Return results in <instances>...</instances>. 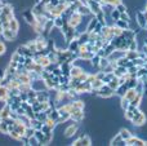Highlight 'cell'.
<instances>
[{"label":"cell","instance_id":"1","mask_svg":"<svg viewBox=\"0 0 147 146\" xmlns=\"http://www.w3.org/2000/svg\"><path fill=\"white\" fill-rule=\"evenodd\" d=\"M130 123H132V126L134 127V128H141V127L146 126V123H147V115H146V113L140 109V111H138V113H136L134 116L132 118Z\"/></svg>","mask_w":147,"mask_h":146},{"label":"cell","instance_id":"2","mask_svg":"<svg viewBox=\"0 0 147 146\" xmlns=\"http://www.w3.org/2000/svg\"><path fill=\"white\" fill-rule=\"evenodd\" d=\"M115 95V91L111 89L110 88L109 84H102V87L99 88V89H97V96H98L99 98H103V100H109V98H111L112 96Z\"/></svg>","mask_w":147,"mask_h":146},{"label":"cell","instance_id":"3","mask_svg":"<svg viewBox=\"0 0 147 146\" xmlns=\"http://www.w3.org/2000/svg\"><path fill=\"white\" fill-rule=\"evenodd\" d=\"M79 127H80V123H76V122H74V123L69 124L67 127H65V131H63L65 139H71V137L75 136L79 132Z\"/></svg>","mask_w":147,"mask_h":146},{"label":"cell","instance_id":"4","mask_svg":"<svg viewBox=\"0 0 147 146\" xmlns=\"http://www.w3.org/2000/svg\"><path fill=\"white\" fill-rule=\"evenodd\" d=\"M85 119V113L84 109H75L71 114H70V120L76 122V123H81Z\"/></svg>","mask_w":147,"mask_h":146},{"label":"cell","instance_id":"5","mask_svg":"<svg viewBox=\"0 0 147 146\" xmlns=\"http://www.w3.org/2000/svg\"><path fill=\"white\" fill-rule=\"evenodd\" d=\"M0 38L4 41H14V40H17V38H18V32H14V31L10 30V28H5V30L0 34Z\"/></svg>","mask_w":147,"mask_h":146},{"label":"cell","instance_id":"6","mask_svg":"<svg viewBox=\"0 0 147 146\" xmlns=\"http://www.w3.org/2000/svg\"><path fill=\"white\" fill-rule=\"evenodd\" d=\"M81 18H83V16L80 14V13L76 10V12H72L71 16L69 17V20H67V22H69L70 26H72V27L76 28V26L79 25V23L81 22Z\"/></svg>","mask_w":147,"mask_h":146},{"label":"cell","instance_id":"7","mask_svg":"<svg viewBox=\"0 0 147 146\" xmlns=\"http://www.w3.org/2000/svg\"><path fill=\"white\" fill-rule=\"evenodd\" d=\"M31 88H32V89H35L36 92H39V91L47 89V85H45V82H44L41 78H39V79L31 80Z\"/></svg>","mask_w":147,"mask_h":146},{"label":"cell","instance_id":"8","mask_svg":"<svg viewBox=\"0 0 147 146\" xmlns=\"http://www.w3.org/2000/svg\"><path fill=\"white\" fill-rule=\"evenodd\" d=\"M125 52H127V51H121V49H115V51L112 52L111 54H109V57H107V58L110 59V62L117 61L119 58H121V57L125 56Z\"/></svg>","mask_w":147,"mask_h":146},{"label":"cell","instance_id":"9","mask_svg":"<svg viewBox=\"0 0 147 146\" xmlns=\"http://www.w3.org/2000/svg\"><path fill=\"white\" fill-rule=\"evenodd\" d=\"M88 7H89V9H90V12L93 13L94 16L97 14V13H99L101 12V3H98V1H94V0H88Z\"/></svg>","mask_w":147,"mask_h":146},{"label":"cell","instance_id":"10","mask_svg":"<svg viewBox=\"0 0 147 146\" xmlns=\"http://www.w3.org/2000/svg\"><path fill=\"white\" fill-rule=\"evenodd\" d=\"M110 145H112V146H127L125 140L121 139V136L119 135V132H117V133L115 135L111 140H110Z\"/></svg>","mask_w":147,"mask_h":146},{"label":"cell","instance_id":"11","mask_svg":"<svg viewBox=\"0 0 147 146\" xmlns=\"http://www.w3.org/2000/svg\"><path fill=\"white\" fill-rule=\"evenodd\" d=\"M36 100L39 102H45V101H49V91L44 89V91H39L38 96H36Z\"/></svg>","mask_w":147,"mask_h":146},{"label":"cell","instance_id":"12","mask_svg":"<svg viewBox=\"0 0 147 146\" xmlns=\"http://www.w3.org/2000/svg\"><path fill=\"white\" fill-rule=\"evenodd\" d=\"M10 106H9V103H4V105L0 107V120L1 119H4V118H7V116H9L10 115Z\"/></svg>","mask_w":147,"mask_h":146},{"label":"cell","instance_id":"13","mask_svg":"<svg viewBox=\"0 0 147 146\" xmlns=\"http://www.w3.org/2000/svg\"><path fill=\"white\" fill-rule=\"evenodd\" d=\"M9 28H10V30H13L14 32H20V30H21V22L16 17L12 18V20L9 21Z\"/></svg>","mask_w":147,"mask_h":146},{"label":"cell","instance_id":"14","mask_svg":"<svg viewBox=\"0 0 147 146\" xmlns=\"http://www.w3.org/2000/svg\"><path fill=\"white\" fill-rule=\"evenodd\" d=\"M8 97H9V88L0 85V102H5Z\"/></svg>","mask_w":147,"mask_h":146},{"label":"cell","instance_id":"15","mask_svg":"<svg viewBox=\"0 0 147 146\" xmlns=\"http://www.w3.org/2000/svg\"><path fill=\"white\" fill-rule=\"evenodd\" d=\"M142 102H143V95L142 93H137V96L130 101V105L136 106V107H140V106L142 105Z\"/></svg>","mask_w":147,"mask_h":146},{"label":"cell","instance_id":"16","mask_svg":"<svg viewBox=\"0 0 147 146\" xmlns=\"http://www.w3.org/2000/svg\"><path fill=\"white\" fill-rule=\"evenodd\" d=\"M80 146H89V145H93L92 142V139L89 135H80Z\"/></svg>","mask_w":147,"mask_h":146},{"label":"cell","instance_id":"17","mask_svg":"<svg viewBox=\"0 0 147 146\" xmlns=\"http://www.w3.org/2000/svg\"><path fill=\"white\" fill-rule=\"evenodd\" d=\"M119 135L120 136H121V139L123 140H125V141H127L128 139H129L130 136H132V131H130L129 128H127V127H124V128H120L119 129Z\"/></svg>","mask_w":147,"mask_h":146},{"label":"cell","instance_id":"18","mask_svg":"<svg viewBox=\"0 0 147 146\" xmlns=\"http://www.w3.org/2000/svg\"><path fill=\"white\" fill-rule=\"evenodd\" d=\"M128 91V85L127 83H123V84H120L119 87H117V89L115 91V95L117 96V97H123V96L125 95V92Z\"/></svg>","mask_w":147,"mask_h":146},{"label":"cell","instance_id":"19","mask_svg":"<svg viewBox=\"0 0 147 146\" xmlns=\"http://www.w3.org/2000/svg\"><path fill=\"white\" fill-rule=\"evenodd\" d=\"M127 72H128V70H127V67L125 66H116L115 67V70H114V75L115 76H117V78L124 76Z\"/></svg>","mask_w":147,"mask_h":146},{"label":"cell","instance_id":"20","mask_svg":"<svg viewBox=\"0 0 147 146\" xmlns=\"http://www.w3.org/2000/svg\"><path fill=\"white\" fill-rule=\"evenodd\" d=\"M79 47H80V44H79L78 39H72L69 43V45H67V49L71 52H79Z\"/></svg>","mask_w":147,"mask_h":146},{"label":"cell","instance_id":"21","mask_svg":"<svg viewBox=\"0 0 147 146\" xmlns=\"http://www.w3.org/2000/svg\"><path fill=\"white\" fill-rule=\"evenodd\" d=\"M97 23H98V20H97L96 16H93V17L89 20V22H88V26H86V31H88V32H92V31L94 30V27L97 26Z\"/></svg>","mask_w":147,"mask_h":146},{"label":"cell","instance_id":"22","mask_svg":"<svg viewBox=\"0 0 147 146\" xmlns=\"http://www.w3.org/2000/svg\"><path fill=\"white\" fill-rule=\"evenodd\" d=\"M78 12L80 13L81 16H88V14H93V13L90 12V9H89V7L86 4H80L78 8Z\"/></svg>","mask_w":147,"mask_h":146},{"label":"cell","instance_id":"23","mask_svg":"<svg viewBox=\"0 0 147 146\" xmlns=\"http://www.w3.org/2000/svg\"><path fill=\"white\" fill-rule=\"evenodd\" d=\"M94 54H96V53H93V52H90V51L79 52V57H80V58H83V59H85V61H90V59L94 57Z\"/></svg>","mask_w":147,"mask_h":146},{"label":"cell","instance_id":"24","mask_svg":"<svg viewBox=\"0 0 147 146\" xmlns=\"http://www.w3.org/2000/svg\"><path fill=\"white\" fill-rule=\"evenodd\" d=\"M78 40H79V44H86L89 41V32L88 31H84V32H80V35H79V38H78Z\"/></svg>","mask_w":147,"mask_h":146},{"label":"cell","instance_id":"25","mask_svg":"<svg viewBox=\"0 0 147 146\" xmlns=\"http://www.w3.org/2000/svg\"><path fill=\"white\" fill-rule=\"evenodd\" d=\"M136 96H137V91H136V88H128V91L125 92V95L123 96V97H125V98H128L129 101H132Z\"/></svg>","mask_w":147,"mask_h":146},{"label":"cell","instance_id":"26","mask_svg":"<svg viewBox=\"0 0 147 146\" xmlns=\"http://www.w3.org/2000/svg\"><path fill=\"white\" fill-rule=\"evenodd\" d=\"M107 84L110 85V88H111V89L116 91V89H117V87L120 85V83H119V78H117V76H114L109 83H107Z\"/></svg>","mask_w":147,"mask_h":146},{"label":"cell","instance_id":"27","mask_svg":"<svg viewBox=\"0 0 147 146\" xmlns=\"http://www.w3.org/2000/svg\"><path fill=\"white\" fill-rule=\"evenodd\" d=\"M115 26H117V27L121 28V30H127V28H129V22L123 21V20H117L116 22H115Z\"/></svg>","mask_w":147,"mask_h":146},{"label":"cell","instance_id":"28","mask_svg":"<svg viewBox=\"0 0 147 146\" xmlns=\"http://www.w3.org/2000/svg\"><path fill=\"white\" fill-rule=\"evenodd\" d=\"M129 105H130V101L128 100V98H125V97H120V107L123 109V111H125L128 107H129Z\"/></svg>","mask_w":147,"mask_h":146},{"label":"cell","instance_id":"29","mask_svg":"<svg viewBox=\"0 0 147 146\" xmlns=\"http://www.w3.org/2000/svg\"><path fill=\"white\" fill-rule=\"evenodd\" d=\"M125 57H127L129 61H132V59L138 57V51H129V49H128V51L125 52Z\"/></svg>","mask_w":147,"mask_h":146},{"label":"cell","instance_id":"30","mask_svg":"<svg viewBox=\"0 0 147 146\" xmlns=\"http://www.w3.org/2000/svg\"><path fill=\"white\" fill-rule=\"evenodd\" d=\"M36 119H39L40 122H43V123H45L47 119H48V114H47V111H39V113H36Z\"/></svg>","mask_w":147,"mask_h":146},{"label":"cell","instance_id":"31","mask_svg":"<svg viewBox=\"0 0 147 146\" xmlns=\"http://www.w3.org/2000/svg\"><path fill=\"white\" fill-rule=\"evenodd\" d=\"M0 133L1 135H9V126L7 123H4L3 120H0Z\"/></svg>","mask_w":147,"mask_h":146},{"label":"cell","instance_id":"32","mask_svg":"<svg viewBox=\"0 0 147 146\" xmlns=\"http://www.w3.org/2000/svg\"><path fill=\"white\" fill-rule=\"evenodd\" d=\"M53 22H54V26H56V27H58V28H61L62 26L65 25V22H66V21L63 20V18L61 17V16H58V17H54V20H53Z\"/></svg>","mask_w":147,"mask_h":146},{"label":"cell","instance_id":"33","mask_svg":"<svg viewBox=\"0 0 147 146\" xmlns=\"http://www.w3.org/2000/svg\"><path fill=\"white\" fill-rule=\"evenodd\" d=\"M43 122H40L39 119H36V118H34V119H31V127H34L35 129H41V127H43Z\"/></svg>","mask_w":147,"mask_h":146},{"label":"cell","instance_id":"34","mask_svg":"<svg viewBox=\"0 0 147 146\" xmlns=\"http://www.w3.org/2000/svg\"><path fill=\"white\" fill-rule=\"evenodd\" d=\"M35 137L39 140V142H40V145H41L44 141V137H45V133H44L41 129H35Z\"/></svg>","mask_w":147,"mask_h":146},{"label":"cell","instance_id":"35","mask_svg":"<svg viewBox=\"0 0 147 146\" xmlns=\"http://www.w3.org/2000/svg\"><path fill=\"white\" fill-rule=\"evenodd\" d=\"M90 84H92V89H99V88L102 87V84H103V82L96 78V79H94L93 82L90 83Z\"/></svg>","mask_w":147,"mask_h":146},{"label":"cell","instance_id":"36","mask_svg":"<svg viewBox=\"0 0 147 146\" xmlns=\"http://www.w3.org/2000/svg\"><path fill=\"white\" fill-rule=\"evenodd\" d=\"M107 65H110V59L107 58V57H101V61H99V70H103Z\"/></svg>","mask_w":147,"mask_h":146},{"label":"cell","instance_id":"37","mask_svg":"<svg viewBox=\"0 0 147 146\" xmlns=\"http://www.w3.org/2000/svg\"><path fill=\"white\" fill-rule=\"evenodd\" d=\"M35 135V128L34 127H31V126H28V127H26V129H25V137H31V136H34Z\"/></svg>","mask_w":147,"mask_h":146},{"label":"cell","instance_id":"38","mask_svg":"<svg viewBox=\"0 0 147 146\" xmlns=\"http://www.w3.org/2000/svg\"><path fill=\"white\" fill-rule=\"evenodd\" d=\"M103 49H105V57H109V54H111L112 52H114V51H115V49H116V48H115V47L112 45L111 43H110L109 45H107V47H105Z\"/></svg>","mask_w":147,"mask_h":146},{"label":"cell","instance_id":"39","mask_svg":"<svg viewBox=\"0 0 147 146\" xmlns=\"http://www.w3.org/2000/svg\"><path fill=\"white\" fill-rule=\"evenodd\" d=\"M110 17H111L115 22H116L117 20H120V12L116 9V8H114V9H112V12L110 13Z\"/></svg>","mask_w":147,"mask_h":146},{"label":"cell","instance_id":"40","mask_svg":"<svg viewBox=\"0 0 147 146\" xmlns=\"http://www.w3.org/2000/svg\"><path fill=\"white\" fill-rule=\"evenodd\" d=\"M115 8H116V9L119 10L120 13H125V12H127V10H128L127 4H125V3H123V1H121V3H119V4H117Z\"/></svg>","mask_w":147,"mask_h":146},{"label":"cell","instance_id":"41","mask_svg":"<svg viewBox=\"0 0 147 146\" xmlns=\"http://www.w3.org/2000/svg\"><path fill=\"white\" fill-rule=\"evenodd\" d=\"M38 145H40V142H39V140L35 137V135L28 137V146H38Z\"/></svg>","mask_w":147,"mask_h":146},{"label":"cell","instance_id":"42","mask_svg":"<svg viewBox=\"0 0 147 146\" xmlns=\"http://www.w3.org/2000/svg\"><path fill=\"white\" fill-rule=\"evenodd\" d=\"M7 53V44L4 40H0V57Z\"/></svg>","mask_w":147,"mask_h":146},{"label":"cell","instance_id":"43","mask_svg":"<svg viewBox=\"0 0 147 146\" xmlns=\"http://www.w3.org/2000/svg\"><path fill=\"white\" fill-rule=\"evenodd\" d=\"M114 76H115L114 72H107V74H105V76H103V79H102V82H103L105 84H107V83H109Z\"/></svg>","mask_w":147,"mask_h":146},{"label":"cell","instance_id":"44","mask_svg":"<svg viewBox=\"0 0 147 146\" xmlns=\"http://www.w3.org/2000/svg\"><path fill=\"white\" fill-rule=\"evenodd\" d=\"M96 17H97V20H98V22H101L102 25H106V23H105V13L102 12V10L99 13H97Z\"/></svg>","mask_w":147,"mask_h":146},{"label":"cell","instance_id":"45","mask_svg":"<svg viewBox=\"0 0 147 146\" xmlns=\"http://www.w3.org/2000/svg\"><path fill=\"white\" fill-rule=\"evenodd\" d=\"M120 20L123 21H127V22H130V20H132V17L129 16V13L125 12V13H120Z\"/></svg>","mask_w":147,"mask_h":146},{"label":"cell","instance_id":"46","mask_svg":"<svg viewBox=\"0 0 147 146\" xmlns=\"http://www.w3.org/2000/svg\"><path fill=\"white\" fill-rule=\"evenodd\" d=\"M41 131H43L44 133H49V132H53V129H52L51 127L48 126V124L44 123V124H43V127H41Z\"/></svg>","mask_w":147,"mask_h":146},{"label":"cell","instance_id":"47","mask_svg":"<svg viewBox=\"0 0 147 146\" xmlns=\"http://www.w3.org/2000/svg\"><path fill=\"white\" fill-rule=\"evenodd\" d=\"M103 26L105 25H102V23L101 22H98V23H97V26H96V27H94V32H96V34H101V31H102V27H103Z\"/></svg>","mask_w":147,"mask_h":146},{"label":"cell","instance_id":"48","mask_svg":"<svg viewBox=\"0 0 147 146\" xmlns=\"http://www.w3.org/2000/svg\"><path fill=\"white\" fill-rule=\"evenodd\" d=\"M49 3H51L53 7H57V5L59 4V0H49Z\"/></svg>","mask_w":147,"mask_h":146},{"label":"cell","instance_id":"49","mask_svg":"<svg viewBox=\"0 0 147 146\" xmlns=\"http://www.w3.org/2000/svg\"><path fill=\"white\" fill-rule=\"evenodd\" d=\"M3 28H9V21H7V22H3Z\"/></svg>","mask_w":147,"mask_h":146},{"label":"cell","instance_id":"50","mask_svg":"<svg viewBox=\"0 0 147 146\" xmlns=\"http://www.w3.org/2000/svg\"><path fill=\"white\" fill-rule=\"evenodd\" d=\"M66 1H67V4H72V3H76L79 0H66Z\"/></svg>","mask_w":147,"mask_h":146}]
</instances>
